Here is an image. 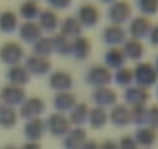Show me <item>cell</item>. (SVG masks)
Returning a JSON list of instances; mask_svg holds the SVG:
<instances>
[{
	"mask_svg": "<svg viewBox=\"0 0 158 149\" xmlns=\"http://www.w3.org/2000/svg\"><path fill=\"white\" fill-rule=\"evenodd\" d=\"M132 79H133V71H132V70L124 68V67H121V68L118 70V73H116V81H118V84H121V86H129V84L132 83Z\"/></svg>",
	"mask_w": 158,
	"mask_h": 149,
	"instance_id": "22",
	"label": "cell"
},
{
	"mask_svg": "<svg viewBox=\"0 0 158 149\" xmlns=\"http://www.w3.org/2000/svg\"><path fill=\"white\" fill-rule=\"evenodd\" d=\"M136 6L141 16H153L158 13V0H136Z\"/></svg>",
	"mask_w": 158,
	"mask_h": 149,
	"instance_id": "17",
	"label": "cell"
},
{
	"mask_svg": "<svg viewBox=\"0 0 158 149\" xmlns=\"http://www.w3.org/2000/svg\"><path fill=\"white\" fill-rule=\"evenodd\" d=\"M20 37L27 42H36L37 39H40L42 36V30L39 27V23H34L33 20H28L25 22L22 27H20Z\"/></svg>",
	"mask_w": 158,
	"mask_h": 149,
	"instance_id": "8",
	"label": "cell"
},
{
	"mask_svg": "<svg viewBox=\"0 0 158 149\" xmlns=\"http://www.w3.org/2000/svg\"><path fill=\"white\" fill-rule=\"evenodd\" d=\"M101 2H104V3H113L115 0H101Z\"/></svg>",
	"mask_w": 158,
	"mask_h": 149,
	"instance_id": "28",
	"label": "cell"
},
{
	"mask_svg": "<svg viewBox=\"0 0 158 149\" xmlns=\"http://www.w3.org/2000/svg\"><path fill=\"white\" fill-rule=\"evenodd\" d=\"M77 20L81 22V25L93 27L99 20V10L93 3H82L77 11Z\"/></svg>",
	"mask_w": 158,
	"mask_h": 149,
	"instance_id": "4",
	"label": "cell"
},
{
	"mask_svg": "<svg viewBox=\"0 0 158 149\" xmlns=\"http://www.w3.org/2000/svg\"><path fill=\"white\" fill-rule=\"evenodd\" d=\"M59 25V19L56 16V13L53 10H45L40 11L39 14V27L40 30H47V31H53L56 30Z\"/></svg>",
	"mask_w": 158,
	"mask_h": 149,
	"instance_id": "12",
	"label": "cell"
},
{
	"mask_svg": "<svg viewBox=\"0 0 158 149\" xmlns=\"http://www.w3.org/2000/svg\"><path fill=\"white\" fill-rule=\"evenodd\" d=\"M81 22L77 20V17H73V16H68L62 20L60 23V31L64 36L67 37H74V36H79V33H81Z\"/></svg>",
	"mask_w": 158,
	"mask_h": 149,
	"instance_id": "11",
	"label": "cell"
},
{
	"mask_svg": "<svg viewBox=\"0 0 158 149\" xmlns=\"http://www.w3.org/2000/svg\"><path fill=\"white\" fill-rule=\"evenodd\" d=\"M16 25H17V16L13 11H3L0 14V30L2 31L10 33L16 28Z\"/></svg>",
	"mask_w": 158,
	"mask_h": 149,
	"instance_id": "16",
	"label": "cell"
},
{
	"mask_svg": "<svg viewBox=\"0 0 158 149\" xmlns=\"http://www.w3.org/2000/svg\"><path fill=\"white\" fill-rule=\"evenodd\" d=\"M20 14L22 17H25L27 20H33L36 19L39 14H40V8H39V3L34 2V0H27L20 5Z\"/></svg>",
	"mask_w": 158,
	"mask_h": 149,
	"instance_id": "14",
	"label": "cell"
},
{
	"mask_svg": "<svg viewBox=\"0 0 158 149\" xmlns=\"http://www.w3.org/2000/svg\"><path fill=\"white\" fill-rule=\"evenodd\" d=\"M146 124H149V127L152 129H158V106H152L150 109H147V120Z\"/></svg>",
	"mask_w": 158,
	"mask_h": 149,
	"instance_id": "23",
	"label": "cell"
},
{
	"mask_svg": "<svg viewBox=\"0 0 158 149\" xmlns=\"http://www.w3.org/2000/svg\"><path fill=\"white\" fill-rule=\"evenodd\" d=\"M102 36H104V40L107 42V44H110V45H113V47H116V45H119V44H124L126 42V30L121 27V25H115V23H112V25H109L106 30H104V33H102Z\"/></svg>",
	"mask_w": 158,
	"mask_h": 149,
	"instance_id": "5",
	"label": "cell"
},
{
	"mask_svg": "<svg viewBox=\"0 0 158 149\" xmlns=\"http://www.w3.org/2000/svg\"><path fill=\"white\" fill-rule=\"evenodd\" d=\"M113 121L118 124V126H126L129 121H130V112L127 107L124 106H119L113 110V115H112Z\"/></svg>",
	"mask_w": 158,
	"mask_h": 149,
	"instance_id": "19",
	"label": "cell"
},
{
	"mask_svg": "<svg viewBox=\"0 0 158 149\" xmlns=\"http://www.w3.org/2000/svg\"><path fill=\"white\" fill-rule=\"evenodd\" d=\"M71 51L77 56V57H85L90 51V42L85 37L77 36L73 42H71Z\"/></svg>",
	"mask_w": 158,
	"mask_h": 149,
	"instance_id": "15",
	"label": "cell"
},
{
	"mask_svg": "<svg viewBox=\"0 0 158 149\" xmlns=\"http://www.w3.org/2000/svg\"><path fill=\"white\" fill-rule=\"evenodd\" d=\"M109 19L115 25H123L126 23L130 16H132V6L126 2V0H115L109 8Z\"/></svg>",
	"mask_w": 158,
	"mask_h": 149,
	"instance_id": "2",
	"label": "cell"
},
{
	"mask_svg": "<svg viewBox=\"0 0 158 149\" xmlns=\"http://www.w3.org/2000/svg\"><path fill=\"white\" fill-rule=\"evenodd\" d=\"M149 95H147V90L144 87H139V86H135V87H130L127 92H126V100L132 104V106H144V103L147 101Z\"/></svg>",
	"mask_w": 158,
	"mask_h": 149,
	"instance_id": "10",
	"label": "cell"
},
{
	"mask_svg": "<svg viewBox=\"0 0 158 149\" xmlns=\"http://www.w3.org/2000/svg\"><path fill=\"white\" fill-rule=\"evenodd\" d=\"M47 2L53 6V8H57V10H64L70 5L71 0H47Z\"/></svg>",
	"mask_w": 158,
	"mask_h": 149,
	"instance_id": "26",
	"label": "cell"
},
{
	"mask_svg": "<svg viewBox=\"0 0 158 149\" xmlns=\"http://www.w3.org/2000/svg\"><path fill=\"white\" fill-rule=\"evenodd\" d=\"M133 79L138 83L139 87H144V89L155 86L158 81V74L155 71L153 64H149V62L138 64L136 68L133 70Z\"/></svg>",
	"mask_w": 158,
	"mask_h": 149,
	"instance_id": "1",
	"label": "cell"
},
{
	"mask_svg": "<svg viewBox=\"0 0 158 149\" xmlns=\"http://www.w3.org/2000/svg\"><path fill=\"white\" fill-rule=\"evenodd\" d=\"M135 141H136V144H141L144 147H150L156 143V130L149 127V126H143L141 129H138Z\"/></svg>",
	"mask_w": 158,
	"mask_h": 149,
	"instance_id": "9",
	"label": "cell"
},
{
	"mask_svg": "<svg viewBox=\"0 0 158 149\" xmlns=\"http://www.w3.org/2000/svg\"><path fill=\"white\" fill-rule=\"evenodd\" d=\"M51 50H53V40H51V39H48V37H40V39L36 40L34 51H36L39 56H45V54H48Z\"/></svg>",
	"mask_w": 158,
	"mask_h": 149,
	"instance_id": "20",
	"label": "cell"
},
{
	"mask_svg": "<svg viewBox=\"0 0 158 149\" xmlns=\"http://www.w3.org/2000/svg\"><path fill=\"white\" fill-rule=\"evenodd\" d=\"M92 79L98 84H106L110 81V71L104 67H95L92 70Z\"/></svg>",
	"mask_w": 158,
	"mask_h": 149,
	"instance_id": "21",
	"label": "cell"
},
{
	"mask_svg": "<svg viewBox=\"0 0 158 149\" xmlns=\"http://www.w3.org/2000/svg\"><path fill=\"white\" fill-rule=\"evenodd\" d=\"M153 67H155V71H156V74H158V56H156V59H155V64H153Z\"/></svg>",
	"mask_w": 158,
	"mask_h": 149,
	"instance_id": "27",
	"label": "cell"
},
{
	"mask_svg": "<svg viewBox=\"0 0 158 149\" xmlns=\"http://www.w3.org/2000/svg\"><path fill=\"white\" fill-rule=\"evenodd\" d=\"M152 28V23L149 20V17L146 16H136L130 20V25H129V33L133 39H138L141 40L143 37H147L149 31Z\"/></svg>",
	"mask_w": 158,
	"mask_h": 149,
	"instance_id": "3",
	"label": "cell"
},
{
	"mask_svg": "<svg viewBox=\"0 0 158 149\" xmlns=\"http://www.w3.org/2000/svg\"><path fill=\"white\" fill-rule=\"evenodd\" d=\"M124 61H126V56H124L123 50L118 48V47H113V48H110V50L106 53V62H107L110 67L121 68L123 64H124Z\"/></svg>",
	"mask_w": 158,
	"mask_h": 149,
	"instance_id": "13",
	"label": "cell"
},
{
	"mask_svg": "<svg viewBox=\"0 0 158 149\" xmlns=\"http://www.w3.org/2000/svg\"><path fill=\"white\" fill-rule=\"evenodd\" d=\"M136 147H138V144H136L135 138L126 137V138H123V141H121V147H119V149H136Z\"/></svg>",
	"mask_w": 158,
	"mask_h": 149,
	"instance_id": "25",
	"label": "cell"
},
{
	"mask_svg": "<svg viewBox=\"0 0 158 149\" xmlns=\"http://www.w3.org/2000/svg\"><path fill=\"white\" fill-rule=\"evenodd\" d=\"M123 53L126 57L129 59H133V61H138L141 59V56L144 54V47H143V42L138 40V39H126V42L123 44Z\"/></svg>",
	"mask_w": 158,
	"mask_h": 149,
	"instance_id": "6",
	"label": "cell"
},
{
	"mask_svg": "<svg viewBox=\"0 0 158 149\" xmlns=\"http://www.w3.org/2000/svg\"><path fill=\"white\" fill-rule=\"evenodd\" d=\"M34 2H37V0H34Z\"/></svg>",
	"mask_w": 158,
	"mask_h": 149,
	"instance_id": "30",
	"label": "cell"
},
{
	"mask_svg": "<svg viewBox=\"0 0 158 149\" xmlns=\"http://www.w3.org/2000/svg\"><path fill=\"white\" fill-rule=\"evenodd\" d=\"M51 40H53V50H57L59 53H64V54L71 51V40H70V37L64 36L62 33L56 34Z\"/></svg>",
	"mask_w": 158,
	"mask_h": 149,
	"instance_id": "18",
	"label": "cell"
},
{
	"mask_svg": "<svg viewBox=\"0 0 158 149\" xmlns=\"http://www.w3.org/2000/svg\"><path fill=\"white\" fill-rule=\"evenodd\" d=\"M156 96H158V87H156Z\"/></svg>",
	"mask_w": 158,
	"mask_h": 149,
	"instance_id": "29",
	"label": "cell"
},
{
	"mask_svg": "<svg viewBox=\"0 0 158 149\" xmlns=\"http://www.w3.org/2000/svg\"><path fill=\"white\" fill-rule=\"evenodd\" d=\"M147 37H149V42H150L152 45L158 47V23L152 25V28H150V31H149Z\"/></svg>",
	"mask_w": 158,
	"mask_h": 149,
	"instance_id": "24",
	"label": "cell"
},
{
	"mask_svg": "<svg viewBox=\"0 0 158 149\" xmlns=\"http://www.w3.org/2000/svg\"><path fill=\"white\" fill-rule=\"evenodd\" d=\"M22 54H23L22 47L16 42H8L2 47V50H0V56H2V59L6 61V62H19Z\"/></svg>",
	"mask_w": 158,
	"mask_h": 149,
	"instance_id": "7",
	"label": "cell"
}]
</instances>
